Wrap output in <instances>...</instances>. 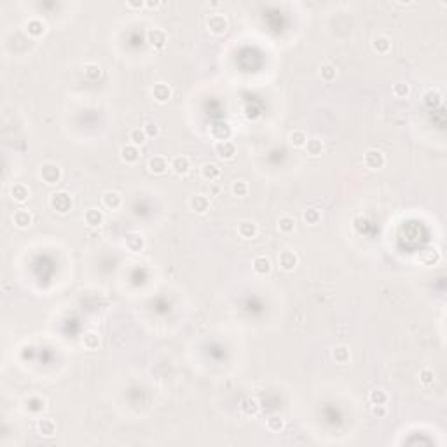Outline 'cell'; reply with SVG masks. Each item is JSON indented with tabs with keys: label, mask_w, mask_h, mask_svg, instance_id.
Segmentation results:
<instances>
[{
	"label": "cell",
	"mask_w": 447,
	"mask_h": 447,
	"mask_svg": "<svg viewBox=\"0 0 447 447\" xmlns=\"http://www.w3.org/2000/svg\"><path fill=\"white\" fill-rule=\"evenodd\" d=\"M49 204H51V208L54 210V212L61 213V215H66V213L72 210V206H74V201H72V196H70L68 192L60 191V192L51 194Z\"/></svg>",
	"instance_id": "6da1fadb"
},
{
	"label": "cell",
	"mask_w": 447,
	"mask_h": 447,
	"mask_svg": "<svg viewBox=\"0 0 447 447\" xmlns=\"http://www.w3.org/2000/svg\"><path fill=\"white\" fill-rule=\"evenodd\" d=\"M40 178L48 185H56L61 180V168L56 163H44L40 166Z\"/></svg>",
	"instance_id": "7a4b0ae2"
},
{
	"label": "cell",
	"mask_w": 447,
	"mask_h": 447,
	"mask_svg": "<svg viewBox=\"0 0 447 447\" xmlns=\"http://www.w3.org/2000/svg\"><path fill=\"white\" fill-rule=\"evenodd\" d=\"M206 26H208L210 33L213 35H224L229 28V23H227V17L220 13H213L206 17Z\"/></svg>",
	"instance_id": "3957f363"
},
{
	"label": "cell",
	"mask_w": 447,
	"mask_h": 447,
	"mask_svg": "<svg viewBox=\"0 0 447 447\" xmlns=\"http://www.w3.org/2000/svg\"><path fill=\"white\" fill-rule=\"evenodd\" d=\"M364 163L367 168L370 169H381L386 165V157L381 150H376V149H370L364 154Z\"/></svg>",
	"instance_id": "277c9868"
},
{
	"label": "cell",
	"mask_w": 447,
	"mask_h": 447,
	"mask_svg": "<svg viewBox=\"0 0 447 447\" xmlns=\"http://www.w3.org/2000/svg\"><path fill=\"white\" fill-rule=\"evenodd\" d=\"M215 154L224 161H232L236 157V145L231 140H218L215 142Z\"/></svg>",
	"instance_id": "5b68a950"
},
{
	"label": "cell",
	"mask_w": 447,
	"mask_h": 447,
	"mask_svg": "<svg viewBox=\"0 0 447 447\" xmlns=\"http://www.w3.org/2000/svg\"><path fill=\"white\" fill-rule=\"evenodd\" d=\"M147 42L154 49H163L168 42V35L163 28H150L147 32Z\"/></svg>",
	"instance_id": "8992f818"
},
{
	"label": "cell",
	"mask_w": 447,
	"mask_h": 447,
	"mask_svg": "<svg viewBox=\"0 0 447 447\" xmlns=\"http://www.w3.org/2000/svg\"><path fill=\"white\" fill-rule=\"evenodd\" d=\"M278 264L283 271H288V273H290V271L296 269L297 264H299V257H297L296 252H292V250H283L278 257Z\"/></svg>",
	"instance_id": "52a82bcc"
},
{
	"label": "cell",
	"mask_w": 447,
	"mask_h": 447,
	"mask_svg": "<svg viewBox=\"0 0 447 447\" xmlns=\"http://www.w3.org/2000/svg\"><path fill=\"white\" fill-rule=\"evenodd\" d=\"M169 169H173V173L178 177H185L191 171V161L187 156H177L169 163Z\"/></svg>",
	"instance_id": "ba28073f"
},
{
	"label": "cell",
	"mask_w": 447,
	"mask_h": 447,
	"mask_svg": "<svg viewBox=\"0 0 447 447\" xmlns=\"http://www.w3.org/2000/svg\"><path fill=\"white\" fill-rule=\"evenodd\" d=\"M147 168H149V171L154 175H165L169 169V163L165 156H154L149 159Z\"/></svg>",
	"instance_id": "9c48e42d"
},
{
	"label": "cell",
	"mask_w": 447,
	"mask_h": 447,
	"mask_svg": "<svg viewBox=\"0 0 447 447\" xmlns=\"http://www.w3.org/2000/svg\"><path fill=\"white\" fill-rule=\"evenodd\" d=\"M189 206H191V210L194 213L203 215V213H206L210 210V198L204 194H196L189 199Z\"/></svg>",
	"instance_id": "30bf717a"
},
{
	"label": "cell",
	"mask_w": 447,
	"mask_h": 447,
	"mask_svg": "<svg viewBox=\"0 0 447 447\" xmlns=\"http://www.w3.org/2000/svg\"><path fill=\"white\" fill-rule=\"evenodd\" d=\"M238 234L243 239H253L259 234V227L252 220H241L238 224Z\"/></svg>",
	"instance_id": "8fae6325"
},
{
	"label": "cell",
	"mask_w": 447,
	"mask_h": 447,
	"mask_svg": "<svg viewBox=\"0 0 447 447\" xmlns=\"http://www.w3.org/2000/svg\"><path fill=\"white\" fill-rule=\"evenodd\" d=\"M101 203H103V206L107 210H112V212H116V210L121 208L122 196L119 194V192H116V191H109V192H105V194H103V198H101Z\"/></svg>",
	"instance_id": "7c38bea8"
},
{
	"label": "cell",
	"mask_w": 447,
	"mask_h": 447,
	"mask_svg": "<svg viewBox=\"0 0 447 447\" xmlns=\"http://www.w3.org/2000/svg\"><path fill=\"white\" fill-rule=\"evenodd\" d=\"M252 267H253V273L259 274V276H267V274L271 273V269H273L271 261L267 259V257H264V255L255 257V259H253V262H252Z\"/></svg>",
	"instance_id": "4fadbf2b"
},
{
	"label": "cell",
	"mask_w": 447,
	"mask_h": 447,
	"mask_svg": "<svg viewBox=\"0 0 447 447\" xmlns=\"http://www.w3.org/2000/svg\"><path fill=\"white\" fill-rule=\"evenodd\" d=\"M152 96H154V100L159 101V103H166V101L171 98V87L165 83H157L156 86L152 87Z\"/></svg>",
	"instance_id": "5bb4252c"
},
{
	"label": "cell",
	"mask_w": 447,
	"mask_h": 447,
	"mask_svg": "<svg viewBox=\"0 0 447 447\" xmlns=\"http://www.w3.org/2000/svg\"><path fill=\"white\" fill-rule=\"evenodd\" d=\"M11 196H13V199L16 201V203L23 204L28 201V198H30V189H28V185H25V183H14L13 187H11Z\"/></svg>",
	"instance_id": "9a60e30c"
},
{
	"label": "cell",
	"mask_w": 447,
	"mask_h": 447,
	"mask_svg": "<svg viewBox=\"0 0 447 447\" xmlns=\"http://www.w3.org/2000/svg\"><path fill=\"white\" fill-rule=\"evenodd\" d=\"M13 222H14V226L19 227V229H26V227L33 222V215H32L28 210H23V208L16 210L13 215Z\"/></svg>",
	"instance_id": "2e32d148"
},
{
	"label": "cell",
	"mask_w": 447,
	"mask_h": 447,
	"mask_svg": "<svg viewBox=\"0 0 447 447\" xmlns=\"http://www.w3.org/2000/svg\"><path fill=\"white\" fill-rule=\"evenodd\" d=\"M84 220H86V224L89 227H100L105 220V215H103L101 210L89 208V210H86V213H84Z\"/></svg>",
	"instance_id": "e0dca14e"
},
{
	"label": "cell",
	"mask_w": 447,
	"mask_h": 447,
	"mask_svg": "<svg viewBox=\"0 0 447 447\" xmlns=\"http://www.w3.org/2000/svg\"><path fill=\"white\" fill-rule=\"evenodd\" d=\"M145 247V239L140 232H130L126 236V248L130 252H142Z\"/></svg>",
	"instance_id": "ac0fdd59"
},
{
	"label": "cell",
	"mask_w": 447,
	"mask_h": 447,
	"mask_svg": "<svg viewBox=\"0 0 447 447\" xmlns=\"http://www.w3.org/2000/svg\"><path fill=\"white\" fill-rule=\"evenodd\" d=\"M121 157L124 163H128V165H135L136 161L140 159V147H136V145H124V147L121 149Z\"/></svg>",
	"instance_id": "d6986e66"
},
{
	"label": "cell",
	"mask_w": 447,
	"mask_h": 447,
	"mask_svg": "<svg viewBox=\"0 0 447 447\" xmlns=\"http://www.w3.org/2000/svg\"><path fill=\"white\" fill-rule=\"evenodd\" d=\"M26 411L32 414H40L42 411H46V400L39 395H32L30 398L25 402Z\"/></svg>",
	"instance_id": "ffe728a7"
},
{
	"label": "cell",
	"mask_w": 447,
	"mask_h": 447,
	"mask_svg": "<svg viewBox=\"0 0 447 447\" xmlns=\"http://www.w3.org/2000/svg\"><path fill=\"white\" fill-rule=\"evenodd\" d=\"M220 175H222L220 168H218L215 163H204L203 168H201V177H203L204 180H210V182L218 180Z\"/></svg>",
	"instance_id": "44dd1931"
},
{
	"label": "cell",
	"mask_w": 447,
	"mask_h": 447,
	"mask_svg": "<svg viewBox=\"0 0 447 447\" xmlns=\"http://www.w3.org/2000/svg\"><path fill=\"white\" fill-rule=\"evenodd\" d=\"M26 32H28L32 37H40V35L46 32V23H44L42 19H39V17H32V19H28V23H26Z\"/></svg>",
	"instance_id": "7402d4cb"
},
{
	"label": "cell",
	"mask_w": 447,
	"mask_h": 447,
	"mask_svg": "<svg viewBox=\"0 0 447 447\" xmlns=\"http://www.w3.org/2000/svg\"><path fill=\"white\" fill-rule=\"evenodd\" d=\"M239 409H241V413L247 414V416H255L257 413H259V409H261V405H259V402H257L253 397H247V398L241 402V405H239Z\"/></svg>",
	"instance_id": "603a6c76"
},
{
	"label": "cell",
	"mask_w": 447,
	"mask_h": 447,
	"mask_svg": "<svg viewBox=\"0 0 447 447\" xmlns=\"http://www.w3.org/2000/svg\"><path fill=\"white\" fill-rule=\"evenodd\" d=\"M37 430H39V433L44 435V437H52V435L56 433V425H54L52 419H39Z\"/></svg>",
	"instance_id": "cb8c5ba5"
},
{
	"label": "cell",
	"mask_w": 447,
	"mask_h": 447,
	"mask_svg": "<svg viewBox=\"0 0 447 447\" xmlns=\"http://www.w3.org/2000/svg\"><path fill=\"white\" fill-rule=\"evenodd\" d=\"M304 149H306V152H308L309 156L316 157L323 152V142H321L320 138H308Z\"/></svg>",
	"instance_id": "d4e9b609"
},
{
	"label": "cell",
	"mask_w": 447,
	"mask_h": 447,
	"mask_svg": "<svg viewBox=\"0 0 447 447\" xmlns=\"http://www.w3.org/2000/svg\"><path fill=\"white\" fill-rule=\"evenodd\" d=\"M278 229L283 234H292L296 231V220L292 217H288V215H283L278 220Z\"/></svg>",
	"instance_id": "484cf974"
},
{
	"label": "cell",
	"mask_w": 447,
	"mask_h": 447,
	"mask_svg": "<svg viewBox=\"0 0 447 447\" xmlns=\"http://www.w3.org/2000/svg\"><path fill=\"white\" fill-rule=\"evenodd\" d=\"M332 358L335 360V364L344 365L349 362V349L346 346H337L332 349Z\"/></svg>",
	"instance_id": "4316f807"
},
{
	"label": "cell",
	"mask_w": 447,
	"mask_h": 447,
	"mask_svg": "<svg viewBox=\"0 0 447 447\" xmlns=\"http://www.w3.org/2000/svg\"><path fill=\"white\" fill-rule=\"evenodd\" d=\"M302 218L306 224H309V226H316L321 220V212L318 208H308V210H304Z\"/></svg>",
	"instance_id": "83f0119b"
},
{
	"label": "cell",
	"mask_w": 447,
	"mask_h": 447,
	"mask_svg": "<svg viewBox=\"0 0 447 447\" xmlns=\"http://www.w3.org/2000/svg\"><path fill=\"white\" fill-rule=\"evenodd\" d=\"M145 142H147V135H145L144 128H135V130H131V133H130V144L131 145L140 147V145H144Z\"/></svg>",
	"instance_id": "f1b7e54d"
},
{
	"label": "cell",
	"mask_w": 447,
	"mask_h": 447,
	"mask_svg": "<svg viewBox=\"0 0 447 447\" xmlns=\"http://www.w3.org/2000/svg\"><path fill=\"white\" fill-rule=\"evenodd\" d=\"M83 346L86 348V349H89V351L98 349V346H100V337H98V334H95V332H87V334L83 337Z\"/></svg>",
	"instance_id": "f546056e"
},
{
	"label": "cell",
	"mask_w": 447,
	"mask_h": 447,
	"mask_svg": "<svg viewBox=\"0 0 447 447\" xmlns=\"http://www.w3.org/2000/svg\"><path fill=\"white\" fill-rule=\"evenodd\" d=\"M372 48H374V51H378L379 54H386V52L391 49V40L382 35V37H378V39L374 40Z\"/></svg>",
	"instance_id": "4dcf8cb0"
},
{
	"label": "cell",
	"mask_w": 447,
	"mask_h": 447,
	"mask_svg": "<svg viewBox=\"0 0 447 447\" xmlns=\"http://www.w3.org/2000/svg\"><path fill=\"white\" fill-rule=\"evenodd\" d=\"M369 400L372 405H386L388 404V393L384 390H372L369 395Z\"/></svg>",
	"instance_id": "1f68e13d"
},
{
	"label": "cell",
	"mask_w": 447,
	"mask_h": 447,
	"mask_svg": "<svg viewBox=\"0 0 447 447\" xmlns=\"http://www.w3.org/2000/svg\"><path fill=\"white\" fill-rule=\"evenodd\" d=\"M306 142H308V135H306V131L296 130V131H292L290 133V144L294 145V147H304Z\"/></svg>",
	"instance_id": "d6a6232c"
},
{
	"label": "cell",
	"mask_w": 447,
	"mask_h": 447,
	"mask_svg": "<svg viewBox=\"0 0 447 447\" xmlns=\"http://www.w3.org/2000/svg\"><path fill=\"white\" fill-rule=\"evenodd\" d=\"M248 183L245 182V180H234L232 182V185H231V192L234 196H238V198H245V196L248 194Z\"/></svg>",
	"instance_id": "836d02e7"
},
{
	"label": "cell",
	"mask_w": 447,
	"mask_h": 447,
	"mask_svg": "<svg viewBox=\"0 0 447 447\" xmlns=\"http://www.w3.org/2000/svg\"><path fill=\"white\" fill-rule=\"evenodd\" d=\"M320 74H321V79H323L325 83H332V81L335 79V75H337V70H335V66H332V65L327 63V65L321 66Z\"/></svg>",
	"instance_id": "e575fe53"
},
{
	"label": "cell",
	"mask_w": 447,
	"mask_h": 447,
	"mask_svg": "<svg viewBox=\"0 0 447 447\" xmlns=\"http://www.w3.org/2000/svg\"><path fill=\"white\" fill-rule=\"evenodd\" d=\"M84 74H86L87 79H91V81H96V79L101 75V68L96 63H87L86 66H84Z\"/></svg>",
	"instance_id": "d590c367"
},
{
	"label": "cell",
	"mask_w": 447,
	"mask_h": 447,
	"mask_svg": "<svg viewBox=\"0 0 447 447\" xmlns=\"http://www.w3.org/2000/svg\"><path fill=\"white\" fill-rule=\"evenodd\" d=\"M409 93H411V86L407 83H397L393 86V95L397 98H405V96H409Z\"/></svg>",
	"instance_id": "8d00e7d4"
},
{
	"label": "cell",
	"mask_w": 447,
	"mask_h": 447,
	"mask_svg": "<svg viewBox=\"0 0 447 447\" xmlns=\"http://www.w3.org/2000/svg\"><path fill=\"white\" fill-rule=\"evenodd\" d=\"M283 426H285V421H283L280 416H271L269 419H267V428H269L271 431H281Z\"/></svg>",
	"instance_id": "74e56055"
},
{
	"label": "cell",
	"mask_w": 447,
	"mask_h": 447,
	"mask_svg": "<svg viewBox=\"0 0 447 447\" xmlns=\"http://www.w3.org/2000/svg\"><path fill=\"white\" fill-rule=\"evenodd\" d=\"M433 370L431 369H423L421 372H419V381L425 384V386H430L431 382H433Z\"/></svg>",
	"instance_id": "f35d334b"
},
{
	"label": "cell",
	"mask_w": 447,
	"mask_h": 447,
	"mask_svg": "<svg viewBox=\"0 0 447 447\" xmlns=\"http://www.w3.org/2000/svg\"><path fill=\"white\" fill-rule=\"evenodd\" d=\"M144 131L149 138V136H156L157 133H159V128H157V124H154V122H147L144 126Z\"/></svg>",
	"instance_id": "ab89813d"
},
{
	"label": "cell",
	"mask_w": 447,
	"mask_h": 447,
	"mask_svg": "<svg viewBox=\"0 0 447 447\" xmlns=\"http://www.w3.org/2000/svg\"><path fill=\"white\" fill-rule=\"evenodd\" d=\"M372 414L378 417H384L386 416V407L384 405H372Z\"/></svg>",
	"instance_id": "60d3db41"
},
{
	"label": "cell",
	"mask_w": 447,
	"mask_h": 447,
	"mask_svg": "<svg viewBox=\"0 0 447 447\" xmlns=\"http://www.w3.org/2000/svg\"><path fill=\"white\" fill-rule=\"evenodd\" d=\"M128 5L133 9H142L144 7V2H142V0H140V2H128Z\"/></svg>",
	"instance_id": "b9f144b4"
},
{
	"label": "cell",
	"mask_w": 447,
	"mask_h": 447,
	"mask_svg": "<svg viewBox=\"0 0 447 447\" xmlns=\"http://www.w3.org/2000/svg\"><path fill=\"white\" fill-rule=\"evenodd\" d=\"M145 5H147V7H157V5H159V2H147Z\"/></svg>",
	"instance_id": "7bdbcfd3"
}]
</instances>
